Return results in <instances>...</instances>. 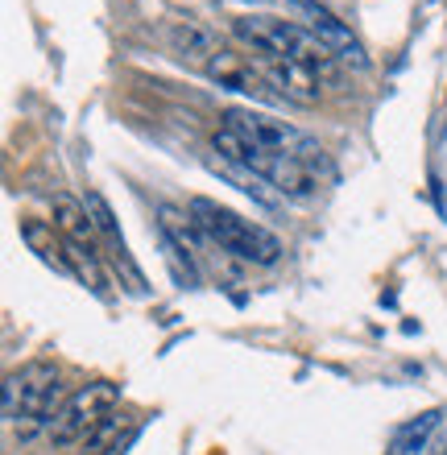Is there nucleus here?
Listing matches in <instances>:
<instances>
[{
	"instance_id": "nucleus-2",
	"label": "nucleus",
	"mask_w": 447,
	"mask_h": 455,
	"mask_svg": "<svg viewBox=\"0 0 447 455\" xmlns=\"http://www.w3.org/2000/svg\"><path fill=\"white\" fill-rule=\"evenodd\" d=\"M212 149H216L224 162L232 166H244L253 170L261 182H269L282 199H291V204H311L315 195H319V174H315L307 162L291 154H278V149H266V145H253L249 137H241L236 129H224L212 137Z\"/></svg>"
},
{
	"instance_id": "nucleus-9",
	"label": "nucleus",
	"mask_w": 447,
	"mask_h": 455,
	"mask_svg": "<svg viewBox=\"0 0 447 455\" xmlns=\"http://www.w3.org/2000/svg\"><path fill=\"white\" fill-rule=\"evenodd\" d=\"M261 71L269 75V84L278 87L286 104H302V108L319 104V75L315 71L299 62H261Z\"/></svg>"
},
{
	"instance_id": "nucleus-4",
	"label": "nucleus",
	"mask_w": 447,
	"mask_h": 455,
	"mask_svg": "<svg viewBox=\"0 0 447 455\" xmlns=\"http://www.w3.org/2000/svg\"><path fill=\"white\" fill-rule=\"evenodd\" d=\"M187 212H191V220L199 224L204 240L220 244V249L232 252V257L253 261V265H278L282 261V240L274 236L269 228L236 216L232 207L216 204V199H204V195H195L191 204H187Z\"/></svg>"
},
{
	"instance_id": "nucleus-15",
	"label": "nucleus",
	"mask_w": 447,
	"mask_h": 455,
	"mask_svg": "<svg viewBox=\"0 0 447 455\" xmlns=\"http://www.w3.org/2000/svg\"><path fill=\"white\" fill-rule=\"evenodd\" d=\"M216 170H220V174H224L228 182H236V191L249 195V199H257L261 207H278V204H282V195H278V191H269V182H261V179L253 174V170L232 166V162H224V157L216 162Z\"/></svg>"
},
{
	"instance_id": "nucleus-13",
	"label": "nucleus",
	"mask_w": 447,
	"mask_h": 455,
	"mask_svg": "<svg viewBox=\"0 0 447 455\" xmlns=\"http://www.w3.org/2000/svg\"><path fill=\"white\" fill-rule=\"evenodd\" d=\"M54 228H59L67 240H79L87 249H96V224L87 216V204L71 199V195H54Z\"/></svg>"
},
{
	"instance_id": "nucleus-11",
	"label": "nucleus",
	"mask_w": 447,
	"mask_h": 455,
	"mask_svg": "<svg viewBox=\"0 0 447 455\" xmlns=\"http://www.w3.org/2000/svg\"><path fill=\"white\" fill-rule=\"evenodd\" d=\"M170 46H174V54H179L182 62H195V67H199V71H204L207 62L216 59L220 50V42H216V34H207V29H199V25H174V29H170Z\"/></svg>"
},
{
	"instance_id": "nucleus-12",
	"label": "nucleus",
	"mask_w": 447,
	"mask_h": 455,
	"mask_svg": "<svg viewBox=\"0 0 447 455\" xmlns=\"http://www.w3.org/2000/svg\"><path fill=\"white\" fill-rule=\"evenodd\" d=\"M21 240L29 249L50 265V269H59V274L71 277V261H67V236H54V228L42 224V220H21Z\"/></svg>"
},
{
	"instance_id": "nucleus-1",
	"label": "nucleus",
	"mask_w": 447,
	"mask_h": 455,
	"mask_svg": "<svg viewBox=\"0 0 447 455\" xmlns=\"http://www.w3.org/2000/svg\"><path fill=\"white\" fill-rule=\"evenodd\" d=\"M232 37H241L253 54H261V62H299L319 79L336 71L331 50L307 25L274 17V12H241V17H232Z\"/></svg>"
},
{
	"instance_id": "nucleus-17",
	"label": "nucleus",
	"mask_w": 447,
	"mask_h": 455,
	"mask_svg": "<svg viewBox=\"0 0 447 455\" xmlns=\"http://www.w3.org/2000/svg\"><path fill=\"white\" fill-rule=\"evenodd\" d=\"M443 455H447V447H443Z\"/></svg>"
},
{
	"instance_id": "nucleus-3",
	"label": "nucleus",
	"mask_w": 447,
	"mask_h": 455,
	"mask_svg": "<svg viewBox=\"0 0 447 455\" xmlns=\"http://www.w3.org/2000/svg\"><path fill=\"white\" fill-rule=\"evenodd\" d=\"M62 406H67V397L59 385V369L50 360H29L4 377L0 410H4V422L21 431V439H34L42 427H50Z\"/></svg>"
},
{
	"instance_id": "nucleus-5",
	"label": "nucleus",
	"mask_w": 447,
	"mask_h": 455,
	"mask_svg": "<svg viewBox=\"0 0 447 455\" xmlns=\"http://www.w3.org/2000/svg\"><path fill=\"white\" fill-rule=\"evenodd\" d=\"M224 124L236 129L241 137H249L253 145H266V149L291 154V157H299V162H307L315 174L331 179V157H327V149L315 141V137H307L302 129L286 124V120L269 116V112H257V108H228L224 112Z\"/></svg>"
},
{
	"instance_id": "nucleus-10",
	"label": "nucleus",
	"mask_w": 447,
	"mask_h": 455,
	"mask_svg": "<svg viewBox=\"0 0 447 455\" xmlns=\"http://www.w3.org/2000/svg\"><path fill=\"white\" fill-rule=\"evenodd\" d=\"M439 410H423L419 419H406L398 427V431L389 435V443H386V455H423L427 443H431V435H435L439 427Z\"/></svg>"
},
{
	"instance_id": "nucleus-6",
	"label": "nucleus",
	"mask_w": 447,
	"mask_h": 455,
	"mask_svg": "<svg viewBox=\"0 0 447 455\" xmlns=\"http://www.w3.org/2000/svg\"><path fill=\"white\" fill-rule=\"evenodd\" d=\"M116 402H121V385H112V381L84 385L79 394L67 397V406L59 410V419L50 422V439L59 447H75L79 439H87L100 422L108 419L112 410H116Z\"/></svg>"
},
{
	"instance_id": "nucleus-14",
	"label": "nucleus",
	"mask_w": 447,
	"mask_h": 455,
	"mask_svg": "<svg viewBox=\"0 0 447 455\" xmlns=\"http://www.w3.org/2000/svg\"><path fill=\"white\" fill-rule=\"evenodd\" d=\"M67 261H71V277H79L92 294H108V277H104V269H100L96 261V249H87V244H79V240H67Z\"/></svg>"
},
{
	"instance_id": "nucleus-7",
	"label": "nucleus",
	"mask_w": 447,
	"mask_h": 455,
	"mask_svg": "<svg viewBox=\"0 0 447 455\" xmlns=\"http://www.w3.org/2000/svg\"><path fill=\"white\" fill-rule=\"evenodd\" d=\"M282 4H291V9H299L302 17H307V29L331 50V59L336 62H344V67H352V71H369V54H364L361 37L352 34L348 25L339 21L331 9H323L319 0H282Z\"/></svg>"
},
{
	"instance_id": "nucleus-16",
	"label": "nucleus",
	"mask_w": 447,
	"mask_h": 455,
	"mask_svg": "<svg viewBox=\"0 0 447 455\" xmlns=\"http://www.w3.org/2000/svg\"><path fill=\"white\" fill-rule=\"evenodd\" d=\"M124 431H129V419H124V414H108V419L84 439V451L79 455H116L124 447V439H121Z\"/></svg>"
},
{
	"instance_id": "nucleus-8",
	"label": "nucleus",
	"mask_w": 447,
	"mask_h": 455,
	"mask_svg": "<svg viewBox=\"0 0 447 455\" xmlns=\"http://www.w3.org/2000/svg\"><path fill=\"white\" fill-rule=\"evenodd\" d=\"M204 75L212 79V84L228 87V92H241V96L257 100V104H278L282 92L274 84H269V75L261 71V62H249L241 59V54H228V50H220L216 59L204 67Z\"/></svg>"
}]
</instances>
